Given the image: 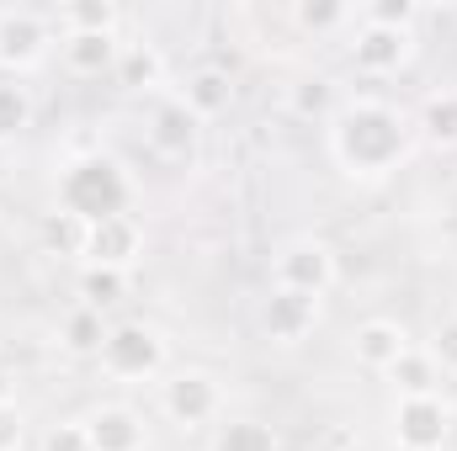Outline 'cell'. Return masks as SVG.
<instances>
[{"label": "cell", "instance_id": "7c38bea8", "mask_svg": "<svg viewBox=\"0 0 457 451\" xmlns=\"http://www.w3.org/2000/svg\"><path fill=\"white\" fill-rule=\"evenodd\" d=\"M138 255H144V224H138L133 213H117V218L91 224V234H86V260H80V266L128 271Z\"/></svg>", "mask_w": 457, "mask_h": 451}, {"label": "cell", "instance_id": "2e32d148", "mask_svg": "<svg viewBox=\"0 0 457 451\" xmlns=\"http://www.w3.org/2000/svg\"><path fill=\"white\" fill-rule=\"evenodd\" d=\"M410 122H415V138H420V144L453 154L457 149V86H436V91H426V102L415 107Z\"/></svg>", "mask_w": 457, "mask_h": 451}, {"label": "cell", "instance_id": "484cf974", "mask_svg": "<svg viewBox=\"0 0 457 451\" xmlns=\"http://www.w3.org/2000/svg\"><path fill=\"white\" fill-rule=\"evenodd\" d=\"M388 382H394V398H399V393H431V388L442 382V372H436V366H431V356L415 345V350L388 372Z\"/></svg>", "mask_w": 457, "mask_h": 451}, {"label": "cell", "instance_id": "603a6c76", "mask_svg": "<svg viewBox=\"0 0 457 451\" xmlns=\"http://www.w3.org/2000/svg\"><path fill=\"white\" fill-rule=\"evenodd\" d=\"M32 117H37V102H32V91H27L21 80L0 75V144H16V138L32 127Z\"/></svg>", "mask_w": 457, "mask_h": 451}, {"label": "cell", "instance_id": "ac0fdd59", "mask_svg": "<svg viewBox=\"0 0 457 451\" xmlns=\"http://www.w3.org/2000/svg\"><path fill=\"white\" fill-rule=\"evenodd\" d=\"M282 102H287V112L298 117V122H330V117L341 112V91H336V80L330 75H298L287 91H282Z\"/></svg>", "mask_w": 457, "mask_h": 451}, {"label": "cell", "instance_id": "cb8c5ba5", "mask_svg": "<svg viewBox=\"0 0 457 451\" xmlns=\"http://www.w3.org/2000/svg\"><path fill=\"white\" fill-rule=\"evenodd\" d=\"M80 303L86 308H112L117 298L128 292V271H107V266H80V282H75Z\"/></svg>", "mask_w": 457, "mask_h": 451}, {"label": "cell", "instance_id": "4fadbf2b", "mask_svg": "<svg viewBox=\"0 0 457 451\" xmlns=\"http://www.w3.org/2000/svg\"><path fill=\"white\" fill-rule=\"evenodd\" d=\"M410 350H415V340H410V330H404L399 319H361L356 335H351L356 366H367V372H378V377H388Z\"/></svg>", "mask_w": 457, "mask_h": 451}, {"label": "cell", "instance_id": "83f0119b", "mask_svg": "<svg viewBox=\"0 0 457 451\" xmlns=\"http://www.w3.org/2000/svg\"><path fill=\"white\" fill-rule=\"evenodd\" d=\"M356 21H367V27H415L420 21V5L415 0H367L356 11Z\"/></svg>", "mask_w": 457, "mask_h": 451}, {"label": "cell", "instance_id": "7a4b0ae2", "mask_svg": "<svg viewBox=\"0 0 457 451\" xmlns=\"http://www.w3.org/2000/svg\"><path fill=\"white\" fill-rule=\"evenodd\" d=\"M59 213L80 218V224H102L133 208V176L122 170V160L91 149V154H75L64 170H59Z\"/></svg>", "mask_w": 457, "mask_h": 451}, {"label": "cell", "instance_id": "ffe728a7", "mask_svg": "<svg viewBox=\"0 0 457 451\" xmlns=\"http://www.w3.org/2000/svg\"><path fill=\"white\" fill-rule=\"evenodd\" d=\"M208 451H282V441H277V430H271L266 420H255V414H228V420L213 425Z\"/></svg>", "mask_w": 457, "mask_h": 451}, {"label": "cell", "instance_id": "30bf717a", "mask_svg": "<svg viewBox=\"0 0 457 451\" xmlns=\"http://www.w3.org/2000/svg\"><path fill=\"white\" fill-rule=\"evenodd\" d=\"M255 324H261V335L271 340V345L293 350V345H303V340L314 335V324H320V303H314V298H298V292L271 287V292L261 298Z\"/></svg>", "mask_w": 457, "mask_h": 451}, {"label": "cell", "instance_id": "7402d4cb", "mask_svg": "<svg viewBox=\"0 0 457 451\" xmlns=\"http://www.w3.org/2000/svg\"><path fill=\"white\" fill-rule=\"evenodd\" d=\"M102 340H107V319H102V308L75 303V308L59 319V345H64L70 356H96Z\"/></svg>", "mask_w": 457, "mask_h": 451}, {"label": "cell", "instance_id": "4316f807", "mask_svg": "<svg viewBox=\"0 0 457 451\" xmlns=\"http://www.w3.org/2000/svg\"><path fill=\"white\" fill-rule=\"evenodd\" d=\"M420 350L431 356V366H436L442 377H457V314H442V319L431 324V340H426Z\"/></svg>", "mask_w": 457, "mask_h": 451}, {"label": "cell", "instance_id": "44dd1931", "mask_svg": "<svg viewBox=\"0 0 457 451\" xmlns=\"http://www.w3.org/2000/svg\"><path fill=\"white\" fill-rule=\"evenodd\" d=\"M287 16H293V27L309 32V37H336L345 27H356V5H345V0H298Z\"/></svg>", "mask_w": 457, "mask_h": 451}, {"label": "cell", "instance_id": "3957f363", "mask_svg": "<svg viewBox=\"0 0 457 451\" xmlns=\"http://www.w3.org/2000/svg\"><path fill=\"white\" fill-rule=\"evenodd\" d=\"M96 361L112 382H154L170 366V340L149 319H117V324H107Z\"/></svg>", "mask_w": 457, "mask_h": 451}, {"label": "cell", "instance_id": "f546056e", "mask_svg": "<svg viewBox=\"0 0 457 451\" xmlns=\"http://www.w3.org/2000/svg\"><path fill=\"white\" fill-rule=\"evenodd\" d=\"M43 451H91V447H86V430H80V420H64V425H54V430L43 436Z\"/></svg>", "mask_w": 457, "mask_h": 451}, {"label": "cell", "instance_id": "5bb4252c", "mask_svg": "<svg viewBox=\"0 0 457 451\" xmlns=\"http://www.w3.org/2000/svg\"><path fill=\"white\" fill-rule=\"evenodd\" d=\"M176 102L197 117V122H219L234 107V80H228V70H219V64H203V70H192L176 86Z\"/></svg>", "mask_w": 457, "mask_h": 451}, {"label": "cell", "instance_id": "9a60e30c", "mask_svg": "<svg viewBox=\"0 0 457 451\" xmlns=\"http://www.w3.org/2000/svg\"><path fill=\"white\" fill-rule=\"evenodd\" d=\"M117 53H122V37H117V32L59 37V64H64V75H75V80H102V75H112Z\"/></svg>", "mask_w": 457, "mask_h": 451}, {"label": "cell", "instance_id": "ba28073f", "mask_svg": "<svg viewBox=\"0 0 457 451\" xmlns=\"http://www.w3.org/2000/svg\"><path fill=\"white\" fill-rule=\"evenodd\" d=\"M415 48H420L415 27H367V21H356L351 64H356V75H367V80H388V75L410 70Z\"/></svg>", "mask_w": 457, "mask_h": 451}, {"label": "cell", "instance_id": "4dcf8cb0", "mask_svg": "<svg viewBox=\"0 0 457 451\" xmlns=\"http://www.w3.org/2000/svg\"><path fill=\"white\" fill-rule=\"evenodd\" d=\"M0 404H16V377L0 366Z\"/></svg>", "mask_w": 457, "mask_h": 451}, {"label": "cell", "instance_id": "d6986e66", "mask_svg": "<svg viewBox=\"0 0 457 451\" xmlns=\"http://www.w3.org/2000/svg\"><path fill=\"white\" fill-rule=\"evenodd\" d=\"M117 21H122V11H117L112 0H64V5H54V27H59V37L117 32Z\"/></svg>", "mask_w": 457, "mask_h": 451}, {"label": "cell", "instance_id": "d4e9b609", "mask_svg": "<svg viewBox=\"0 0 457 451\" xmlns=\"http://www.w3.org/2000/svg\"><path fill=\"white\" fill-rule=\"evenodd\" d=\"M86 234H91V224H80V218H70V213H59V208L43 218V244H48L54 255L86 260Z\"/></svg>", "mask_w": 457, "mask_h": 451}, {"label": "cell", "instance_id": "6da1fadb", "mask_svg": "<svg viewBox=\"0 0 457 451\" xmlns=\"http://www.w3.org/2000/svg\"><path fill=\"white\" fill-rule=\"evenodd\" d=\"M325 127H330V160L345 181H388L415 149L410 112L383 96H345Z\"/></svg>", "mask_w": 457, "mask_h": 451}, {"label": "cell", "instance_id": "52a82bcc", "mask_svg": "<svg viewBox=\"0 0 457 451\" xmlns=\"http://www.w3.org/2000/svg\"><path fill=\"white\" fill-rule=\"evenodd\" d=\"M457 425V409L431 388V393H399L388 409V436L399 451H447Z\"/></svg>", "mask_w": 457, "mask_h": 451}, {"label": "cell", "instance_id": "277c9868", "mask_svg": "<svg viewBox=\"0 0 457 451\" xmlns=\"http://www.w3.org/2000/svg\"><path fill=\"white\" fill-rule=\"evenodd\" d=\"M336 282H341V260H336V250H330L325 239H314V234H293L287 244L271 250V287L320 303V298L336 292Z\"/></svg>", "mask_w": 457, "mask_h": 451}, {"label": "cell", "instance_id": "8992f818", "mask_svg": "<svg viewBox=\"0 0 457 451\" xmlns=\"http://www.w3.org/2000/svg\"><path fill=\"white\" fill-rule=\"evenodd\" d=\"M54 48H59L54 11H32V5H5L0 11V75L21 80V75L43 70Z\"/></svg>", "mask_w": 457, "mask_h": 451}, {"label": "cell", "instance_id": "f1b7e54d", "mask_svg": "<svg viewBox=\"0 0 457 451\" xmlns=\"http://www.w3.org/2000/svg\"><path fill=\"white\" fill-rule=\"evenodd\" d=\"M0 451H27V414H21V404H0Z\"/></svg>", "mask_w": 457, "mask_h": 451}, {"label": "cell", "instance_id": "9c48e42d", "mask_svg": "<svg viewBox=\"0 0 457 451\" xmlns=\"http://www.w3.org/2000/svg\"><path fill=\"white\" fill-rule=\"evenodd\" d=\"M144 138H149V149H154L160 160H192L197 144H203V122L187 112V107L176 102V91H170V96H154L149 122H144Z\"/></svg>", "mask_w": 457, "mask_h": 451}, {"label": "cell", "instance_id": "5b68a950", "mask_svg": "<svg viewBox=\"0 0 457 451\" xmlns=\"http://www.w3.org/2000/svg\"><path fill=\"white\" fill-rule=\"evenodd\" d=\"M154 398H160V414L176 430H203V425L224 420V377L208 372V366H176V372H165Z\"/></svg>", "mask_w": 457, "mask_h": 451}, {"label": "cell", "instance_id": "8fae6325", "mask_svg": "<svg viewBox=\"0 0 457 451\" xmlns=\"http://www.w3.org/2000/svg\"><path fill=\"white\" fill-rule=\"evenodd\" d=\"M86 447L91 451H144L149 447V425L133 404H91L80 414Z\"/></svg>", "mask_w": 457, "mask_h": 451}, {"label": "cell", "instance_id": "e0dca14e", "mask_svg": "<svg viewBox=\"0 0 457 451\" xmlns=\"http://www.w3.org/2000/svg\"><path fill=\"white\" fill-rule=\"evenodd\" d=\"M112 80L128 96H160V86H165V53L154 43H122Z\"/></svg>", "mask_w": 457, "mask_h": 451}]
</instances>
